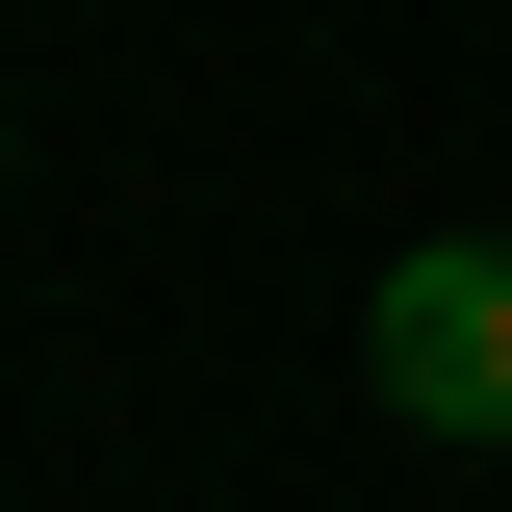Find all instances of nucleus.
I'll use <instances>...</instances> for the list:
<instances>
[{"mask_svg":"<svg viewBox=\"0 0 512 512\" xmlns=\"http://www.w3.org/2000/svg\"><path fill=\"white\" fill-rule=\"evenodd\" d=\"M384 410L410 436H512V231H436L384 282Z\"/></svg>","mask_w":512,"mask_h":512,"instance_id":"obj_1","label":"nucleus"}]
</instances>
